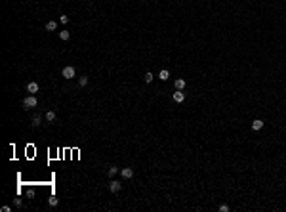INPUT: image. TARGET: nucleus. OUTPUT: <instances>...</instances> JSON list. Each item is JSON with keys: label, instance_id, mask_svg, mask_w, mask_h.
Instances as JSON below:
<instances>
[{"label": "nucleus", "instance_id": "nucleus-1", "mask_svg": "<svg viewBox=\"0 0 286 212\" xmlns=\"http://www.w3.org/2000/svg\"><path fill=\"white\" fill-rule=\"evenodd\" d=\"M23 107L25 109H33V107H36V97H34V94H31V96H27L23 100Z\"/></svg>", "mask_w": 286, "mask_h": 212}, {"label": "nucleus", "instance_id": "nucleus-2", "mask_svg": "<svg viewBox=\"0 0 286 212\" xmlns=\"http://www.w3.org/2000/svg\"><path fill=\"white\" fill-rule=\"evenodd\" d=\"M75 75H76V71H75V67H71V65H69V67H65V69L61 71V76H63V79H67V80L72 79Z\"/></svg>", "mask_w": 286, "mask_h": 212}, {"label": "nucleus", "instance_id": "nucleus-3", "mask_svg": "<svg viewBox=\"0 0 286 212\" xmlns=\"http://www.w3.org/2000/svg\"><path fill=\"white\" fill-rule=\"evenodd\" d=\"M172 97H174V101H175V103H183V101H185V94H183V90H175Z\"/></svg>", "mask_w": 286, "mask_h": 212}, {"label": "nucleus", "instance_id": "nucleus-4", "mask_svg": "<svg viewBox=\"0 0 286 212\" xmlns=\"http://www.w3.org/2000/svg\"><path fill=\"white\" fill-rule=\"evenodd\" d=\"M109 189H111L113 193H118V191L122 189V184H118L116 180H113V182H109Z\"/></svg>", "mask_w": 286, "mask_h": 212}, {"label": "nucleus", "instance_id": "nucleus-5", "mask_svg": "<svg viewBox=\"0 0 286 212\" xmlns=\"http://www.w3.org/2000/svg\"><path fill=\"white\" fill-rule=\"evenodd\" d=\"M120 174H122L124 180H130V178H134V168H130V166H128V168H122Z\"/></svg>", "mask_w": 286, "mask_h": 212}, {"label": "nucleus", "instance_id": "nucleus-6", "mask_svg": "<svg viewBox=\"0 0 286 212\" xmlns=\"http://www.w3.org/2000/svg\"><path fill=\"white\" fill-rule=\"evenodd\" d=\"M174 86H175V90H185V86H187V80H185V79H175Z\"/></svg>", "mask_w": 286, "mask_h": 212}, {"label": "nucleus", "instance_id": "nucleus-7", "mask_svg": "<svg viewBox=\"0 0 286 212\" xmlns=\"http://www.w3.org/2000/svg\"><path fill=\"white\" fill-rule=\"evenodd\" d=\"M261 128H263V121H259V118H256V121H252V130H254V132L261 130Z\"/></svg>", "mask_w": 286, "mask_h": 212}, {"label": "nucleus", "instance_id": "nucleus-8", "mask_svg": "<svg viewBox=\"0 0 286 212\" xmlns=\"http://www.w3.org/2000/svg\"><path fill=\"white\" fill-rule=\"evenodd\" d=\"M27 92H29V94H36V92H38V84H36V82H29V84H27Z\"/></svg>", "mask_w": 286, "mask_h": 212}, {"label": "nucleus", "instance_id": "nucleus-9", "mask_svg": "<svg viewBox=\"0 0 286 212\" xmlns=\"http://www.w3.org/2000/svg\"><path fill=\"white\" fill-rule=\"evenodd\" d=\"M158 79L162 80V82H166V80L170 79V71H168V69H162V71L158 73Z\"/></svg>", "mask_w": 286, "mask_h": 212}, {"label": "nucleus", "instance_id": "nucleus-10", "mask_svg": "<svg viewBox=\"0 0 286 212\" xmlns=\"http://www.w3.org/2000/svg\"><path fill=\"white\" fill-rule=\"evenodd\" d=\"M143 80H145V82H147V84H151V82H153V80H155V75H153V73H151V71H147V73H145V76H143Z\"/></svg>", "mask_w": 286, "mask_h": 212}, {"label": "nucleus", "instance_id": "nucleus-11", "mask_svg": "<svg viewBox=\"0 0 286 212\" xmlns=\"http://www.w3.org/2000/svg\"><path fill=\"white\" fill-rule=\"evenodd\" d=\"M57 29V23L55 21H48L46 23V31H55Z\"/></svg>", "mask_w": 286, "mask_h": 212}, {"label": "nucleus", "instance_id": "nucleus-12", "mask_svg": "<svg viewBox=\"0 0 286 212\" xmlns=\"http://www.w3.org/2000/svg\"><path fill=\"white\" fill-rule=\"evenodd\" d=\"M59 38H61V40H69V38H71V33H69V31H61V33H59Z\"/></svg>", "mask_w": 286, "mask_h": 212}, {"label": "nucleus", "instance_id": "nucleus-13", "mask_svg": "<svg viewBox=\"0 0 286 212\" xmlns=\"http://www.w3.org/2000/svg\"><path fill=\"white\" fill-rule=\"evenodd\" d=\"M46 121H48V122L55 121V113H54V111H48V113H46Z\"/></svg>", "mask_w": 286, "mask_h": 212}, {"label": "nucleus", "instance_id": "nucleus-14", "mask_svg": "<svg viewBox=\"0 0 286 212\" xmlns=\"http://www.w3.org/2000/svg\"><path fill=\"white\" fill-rule=\"evenodd\" d=\"M40 121H42V117H40V115H34V117H33V126H38Z\"/></svg>", "mask_w": 286, "mask_h": 212}, {"label": "nucleus", "instance_id": "nucleus-15", "mask_svg": "<svg viewBox=\"0 0 286 212\" xmlns=\"http://www.w3.org/2000/svg\"><path fill=\"white\" fill-rule=\"evenodd\" d=\"M48 203H50V206H57V205H59V199H57V197H50Z\"/></svg>", "mask_w": 286, "mask_h": 212}, {"label": "nucleus", "instance_id": "nucleus-16", "mask_svg": "<svg viewBox=\"0 0 286 212\" xmlns=\"http://www.w3.org/2000/svg\"><path fill=\"white\" fill-rule=\"evenodd\" d=\"M25 195H27L29 199H33V197H34V189H33V187H29L27 191H25Z\"/></svg>", "mask_w": 286, "mask_h": 212}, {"label": "nucleus", "instance_id": "nucleus-17", "mask_svg": "<svg viewBox=\"0 0 286 212\" xmlns=\"http://www.w3.org/2000/svg\"><path fill=\"white\" fill-rule=\"evenodd\" d=\"M78 84H80V86H86V84H88V76H80V79H78Z\"/></svg>", "mask_w": 286, "mask_h": 212}, {"label": "nucleus", "instance_id": "nucleus-18", "mask_svg": "<svg viewBox=\"0 0 286 212\" xmlns=\"http://www.w3.org/2000/svg\"><path fill=\"white\" fill-rule=\"evenodd\" d=\"M118 172V166H109V176H114Z\"/></svg>", "mask_w": 286, "mask_h": 212}, {"label": "nucleus", "instance_id": "nucleus-19", "mask_svg": "<svg viewBox=\"0 0 286 212\" xmlns=\"http://www.w3.org/2000/svg\"><path fill=\"white\" fill-rule=\"evenodd\" d=\"M220 212H229V205H220Z\"/></svg>", "mask_w": 286, "mask_h": 212}, {"label": "nucleus", "instance_id": "nucleus-20", "mask_svg": "<svg viewBox=\"0 0 286 212\" xmlns=\"http://www.w3.org/2000/svg\"><path fill=\"white\" fill-rule=\"evenodd\" d=\"M59 21H61V23H69V17H67V15H61Z\"/></svg>", "mask_w": 286, "mask_h": 212}, {"label": "nucleus", "instance_id": "nucleus-21", "mask_svg": "<svg viewBox=\"0 0 286 212\" xmlns=\"http://www.w3.org/2000/svg\"><path fill=\"white\" fill-rule=\"evenodd\" d=\"M13 205H15V206H21L23 203H21V199H15V201H13Z\"/></svg>", "mask_w": 286, "mask_h": 212}]
</instances>
